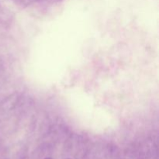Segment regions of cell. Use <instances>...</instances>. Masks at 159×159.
Returning <instances> with one entry per match:
<instances>
[{"label": "cell", "instance_id": "1", "mask_svg": "<svg viewBox=\"0 0 159 159\" xmlns=\"http://www.w3.org/2000/svg\"><path fill=\"white\" fill-rule=\"evenodd\" d=\"M44 159H53V158H44Z\"/></svg>", "mask_w": 159, "mask_h": 159}, {"label": "cell", "instance_id": "2", "mask_svg": "<svg viewBox=\"0 0 159 159\" xmlns=\"http://www.w3.org/2000/svg\"><path fill=\"white\" fill-rule=\"evenodd\" d=\"M66 159H70V158H66Z\"/></svg>", "mask_w": 159, "mask_h": 159}]
</instances>
